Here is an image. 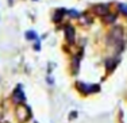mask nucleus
I'll use <instances>...</instances> for the list:
<instances>
[{
    "label": "nucleus",
    "mask_w": 127,
    "mask_h": 123,
    "mask_svg": "<svg viewBox=\"0 0 127 123\" xmlns=\"http://www.w3.org/2000/svg\"><path fill=\"white\" fill-rule=\"evenodd\" d=\"M123 37H125V30L122 26L118 25L110 30L107 35V41L110 45H114V46H123Z\"/></svg>",
    "instance_id": "obj_1"
},
{
    "label": "nucleus",
    "mask_w": 127,
    "mask_h": 123,
    "mask_svg": "<svg viewBox=\"0 0 127 123\" xmlns=\"http://www.w3.org/2000/svg\"><path fill=\"white\" fill-rule=\"evenodd\" d=\"M16 118L20 123H26L31 118V108L25 103H19L16 107Z\"/></svg>",
    "instance_id": "obj_2"
},
{
    "label": "nucleus",
    "mask_w": 127,
    "mask_h": 123,
    "mask_svg": "<svg viewBox=\"0 0 127 123\" xmlns=\"http://www.w3.org/2000/svg\"><path fill=\"white\" fill-rule=\"evenodd\" d=\"M64 34H65V38L69 43H73L74 42V38H76V30L72 25H66L64 27Z\"/></svg>",
    "instance_id": "obj_3"
},
{
    "label": "nucleus",
    "mask_w": 127,
    "mask_h": 123,
    "mask_svg": "<svg viewBox=\"0 0 127 123\" xmlns=\"http://www.w3.org/2000/svg\"><path fill=\"white\" fill-rule=\"evenodd\" d=\"M92 10L95 12V15H97V16H105L108 14V11H110V5L104 4V3H100V4H96Z\"/></svg>",
    "instance_id": "obj_4"
},
{
    "label": "nucleus",
    "mask_w": 127,
    "mask_h": 123,
    "mask_svg": "<svg viewBox=\"0 0 127 123\" xmlns=\"http://www.w3.org/2000/svg\"><path fill=\"white\" fill-rule=\"evenodd\" d=\"M12 99H14V101L15 103H23L25 101V93H23V91H22V87H18L14 91V93H12Z\"/></svg>",
    "instance_id": "obj_5"
},
{
    "label": "nucleus",
    "mask_w": 127,
    "mask_h": 123,
    "mask_svg": "<svg viewBox=\"0 0 127 123\" xmlns=\"http://www.w3.org/2000/svg\"><path fill=\"white\" fill-rule=\"evenodd\" d=\"M115 66H116V60L108 58L107 61H105V68H107V69H110V70H114Z\"/></svg>",
    "instance_id": "obj_6"
},
{
    "label": "nucleus",
    "mask_w": 127,
    "mask_h": 123,
    "mask_svg": "<svg viewBox=\"0 0 127 123\" xmlns=\"http://www.w3.org/2000/svg\"><path fill=\"white\" fill-rule=\"evenodd\" d=\"M104 23H107V25H111V23H114L115 20H116V15L115 14H107V16H104Z\"/></svg>",
    "instance_id": "obj_7"
},
{
    "label": "nucleus",
    "mask_w": 127,
    "mask_h": 123,
    "mask_svg": "<svg viewBox=\"0 0 127 123\" xmlns=\"http://www.w3.org/2000/svg\"><path fill=\"white\" fill-rule=\"evenodd\" d=\"M37 37H38V35H37V32H35V31H27L26 32V38H27V39H31V41H35V39H37Z\"/></svg>",
    "instance_id": "obj_8"
},
{
    "label": "nucleus",
    "mask_w": 127,
    "mask_h": 123,
    "mask_svg": "<svg viewBox=\"0 0 127 123\" xmlns=\"http://www.w3.org/2000/svg\"><path fill=\"white\" fill-rule=\"evenodd\" d=\"M118 10L127 16V5H126V4H118Z\"/></svg>",
    "instance_id": "obj_9"
},
{
    "label": "nucleus",
    "mask_w": 127,
    "mask_h": 123,
    "mask_svg": "<svg viewBox=\"0 0 127 123\" xmlns=\"http://www.w3.org/2000/svg\"><path fill=\"white\" fill-rule=\"evenodd\" d=\"M69 14H70L72 18H78V12H77V11H73V10H72V11H69Z\"/></svg>",
    "instance_id": "obj_10"
},
{
    "label": "nucleus",
    "mask_w": 127,
    "mask_h": 123,
    "mask_svg": "<svg viewBox=\"0 0 127 123\" xmlns=\"http://www.w3.org/2000/svg\"><path fill=\"white\" fill-rule=\"evenodd\" d=\"M35 50H39V42H37V43H35Z\"/></svg>",
    "instance_id": "obj_11"
}]
</instances>
